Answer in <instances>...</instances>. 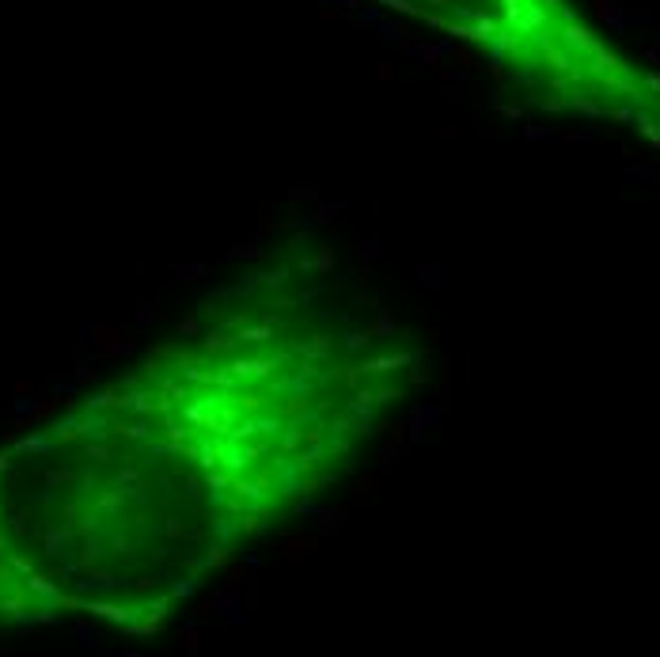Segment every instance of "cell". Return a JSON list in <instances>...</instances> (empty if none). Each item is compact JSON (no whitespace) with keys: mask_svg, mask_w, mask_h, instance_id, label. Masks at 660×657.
I'll return each instance as SVG.
<instances>
[{"mask_svg":"<svg viewBox=\"0 0 660 657\" xmlns=\"http://www.w3.org/2000/svg\"><path fill=\"white\" fill-rule=\"evenodd\" d=\"M421 377V342L323 259L254 263L130 372L0 444V631L160 634L342 486Z\"/></svg>","mask_w":660,"mask_h":657,"instance_id":"cell-1","label":"cell"},{"mask_svg":"<svg viewBox=\"0 0 660 657\" xmlns=\"http://www.w3.org/2000/svg\"><path fill=\"white\" fill-rule=\"evenodd\" d=\"M474 49L543 107L619 118L660 141V76L630 61L570 0H376Z\"/></svg>","mask_w":660,"mask_h":657,"instance_id":"cell-2","label":"cell"}]
</instances>
